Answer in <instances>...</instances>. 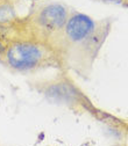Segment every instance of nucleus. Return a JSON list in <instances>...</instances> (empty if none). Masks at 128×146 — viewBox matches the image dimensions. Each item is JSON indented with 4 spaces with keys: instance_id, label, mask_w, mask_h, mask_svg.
I'll list each match as a JSON object with an SVG mask.
<instances>
[{
    "instance_id": "4",
    "label": "nucleus",
    "mask_w": 128,
    "mask_h": 146,
    "mask_svg": "<svg viewBox=\"0 0 128 146\" xmlns=\"http://www.w3.org/2000/svg\"><path fill=\"white\" fill-rule=\"evenodd\" d=\"M30 86L38 90L39 93H42L49 100L55 102H63V103H74L75 101L78 102L79 92L74 86L68 78L62 77H55L54 79L48 80H36L31 81Z\"/></svg>"
},
{
    "instance_id": "3",
    "label": "nucleus",
    "mask_w": 128,
    "mask_h": 146,
    "mask_svg": "<svg viewBox=\"0 0 128 146\" xmlns=\"http://www.w3.org/2000/svg\"><path fill=\"white\" fill-rule=\"evenodd\" d=\"M1 64L15 74H34L48 68L63 70L52 46L27 37H11L1 53Z\"/></svg>"
},
{
    "instance_id": "1",
    "label": "nucleus",
    "mask_w": 128,
    "mask_h": 146,
    "mask_svg": "<svg viewBox=\"0 0 128 146\" xmlns=\"http://www.w3.org/2000/svg\"><path fill=\"white\" fill-rule=\"evenodd\" d=\"M111 28L109 19L94 20L86 14L70 12L58 48L63 70L84 79L90 78Z\"/></svg>"
},
{
    "instance_id": "5",
    "label": "nucleus",
    "mask_w": 128,
    "mask_h": 146,
    "mask_svg": "<svg viewBox=\"0 0 128 146\" xmlns=\"http://www.w3.org/2000/svg\"><path fill=\"white\" fill-rule=\"evenodd\" d=\"M19 0H0V25L14 20L16 16V4Z\"/></svg>"
},
{
    "instance_id": "6",
    "label": "nucleus",
    "mask_w": 128,
    "mask_h": 146,
    "mask_svg": "<svg viewBox=\"0 0 128 146\" xmlns=\"http://www.w3.org/2000/svg\"><path fill=\"white\" fill-rule=\"evenodd\" d=\"M0 64H1V54H0Z\"/></svg>"
},
{
    "instance_id": "2",
    "label": "nucleus",
    "mask_w": 128,
    "mask_h": 146,
    "mask_svg": "<svg viewBox=\"0 0 128 146\" xmlns=\"http://www.w3.org/2000/svg\"><path fill=\"white\" fill-rule=\"evenodd\" d=\"M69 15L70 9L64 4L57 1L36 3L25 16L0 25V30L7 41L11 37H27L46 43L58 52Z\"/></svg>"
}]
</instances>
